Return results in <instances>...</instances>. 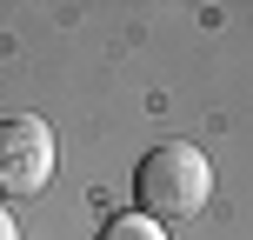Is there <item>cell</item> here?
Here are the masks:
<instances>
[{"label":"cell","instance_id":"1","mask_svg":"<svg viewBox=\"0 0 253 240\" xmlns=\"http://www.w3.org/2000/svg\"><path fill=\"white\" fill-rule=\"evenodd\" d=\"M133 193H140V214H147L153 227L193 220L207 200H213V167H207V153L193 147V140H160V147L140 160Z\"/></svg>","mask_w":253,"mask_h":240},{"label":"cell","instance_id":"2","mask_svg":"<svg viewBox=\"0 0 253 240\" xmlns=\"http://www.w3.org/2000/svg\"><path fill=\"white\" fill-rule=\"evenodd\" d=\"M53 127L40 114H13L0 120V200H27L53 180Z\"/></svg>","mask_w":253,"mask_h":240},{"label":"cell","instance_id":"3","mask_svg":"<svg viewBox=\"0 0 253 240\" xmlns=\"http://www.w3.org/2000/svg\"><path fill=\"white\" fill-rule=\"evenodd\" d=\"M100 240H167V227H153L147 214H120V220H107Z\"/></svg>","mask_w":253,"mask_h":240},{"label":"cell","instance_id":"4","mask_svg":"<svg viewBox=\"0 0 253 240\" xmlns=\"http://www.w3.org/2000/svg\"><path fill=\"white\" fill-rule=\"evenodd\" d=\"M0 240H20V227H13V214L0 207Z\"/></svg>","mask_w":253,"mask_h":240}]
</instances>
